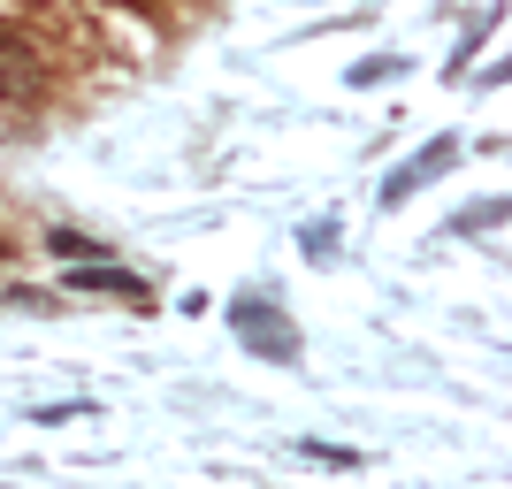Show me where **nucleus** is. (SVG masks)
I'll use <instances>...</instances> for the list:
<instances>
[{
    "label": "nucleus",
    "instance_id": "f257e3e1",
    "mask_svg": "<svg viewBox=\"0 0 512 489\" xmlns=\"http://www.w3.org/2000/svg\"><path fill=\"white\" fill-rule=\"evenodd\" d=\"M230 329H237V344H245L253 360H268V367L299 360V329L276 314V298H268V291H237L230 298Z\"/></svg>",
    "mask_w": 512,
    "mask_h": 489
},
{
    "label": "nucleus",
    "instance_id": "f03ea898",
    "mask_svg": "<svg viewBox=\"0 0 512 489\" xmlns=\"http://www.w3.org/2000/svg\"><path fill=\"white\" fill-rule=\"evenodd\" d=\"M451 161H459V138H428V146L413 153V161H398V169H390V184H383V207H406V199L421 192V184H436V176H444Z\"/></svg>",
    "mask_w": 512,
    "mask_h": 489
},
{
    "label": "nucleus",
    "instance_id": "7ed1b4c3",
    "mask_svg": "<svg viewBox=\"0 0 512 489\" xmlns=\"http://www.w3.org/2000/svg\"><path fill=\"white\" fill-rule=\"evenodd\" d=\"M46 92V54L16 31H0V100H39Z\"/></svg>",
    "mask_w": 512,
    "mask_h": 489
},
{
    "label": "nucleus",
    "instance_id": "20e7f679",
    "mask_svg": "<svg viewBox=\"0 0 512 489\" xmlns=\"http://www.w3.org/2000/svg\"><path fill=\"white\" fill-rule=\"evenodd\" d=\"M69 283H77V291H115V298H130L138 314L153 306V291L130 276V268H115V260H77V276H69Z\"/></svg>",
    "mask_w": 512,
    "mask_h": 489
},
{
    "label": "nucleus",
    "instance_id": "39448f33",
    "mask_svg": "<svg viewBox=\"0 0 512 489\" xmlns=\"http://www.w3.org/2000/svg\"><path fill=\"white\" fill-rule=\"evenodd\" d=\"M46 253H54V260H107L115 245H100V237H77V230H46Z\"/></svg>",
    "mask_w": 512,
    "mask_h": 489
},
{
    "label": "nucleus",
    "instance_id": "423d86ee",
    "mask_svg": "<svg viewBox=\"0 0 512 489\" xmlns=\"http://www.w3.org/2000/svg\"><path fill=\"white\" fill-rule=\"evenodd\" d=\"M505 222V199H482V207H467L459 222H451V237H474V230H497Z\"/></svg>",
    "mask_w": 512,
    "mask_h": 489
},
{
    "label": "nucleus",
    "instance_id": "0eeeda50",
    "mask_svg": "<svg viewBox=\"0 0 512 489\" xmlns=\"http://www.w3.org/2000/svg\"><path fill=\"white\" fill-rule=\"evenodd\" d=\"M398 69H406V62L383 54V62H360V69H352V85H383V77H398Z\"/></svg>",
    "mask_w": 512,
    "mask_h": 489
},
{
    "label": "nucleus",
    "instance_id": "6e6552de",
    "mask_svg": "<svg viewBox=\"0 0 512 489\" xmlns=\"http://www.w3.org/2000/svg\"><path fill=\"white\" fill-rule=\"evenodd\" d=\"M306 253L329 260V253H337V230H329V222H314V230H306Z\"/></svg>",
    "mask_w": 512,
    "mask_h": 489
}]
</instances>
